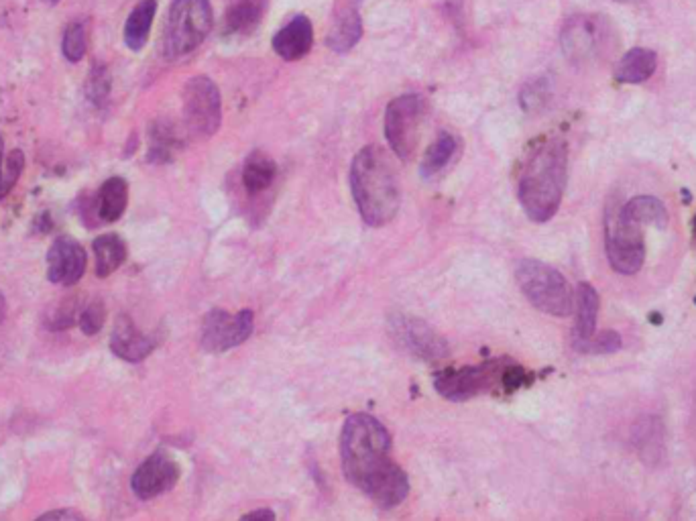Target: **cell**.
<instances>
[{"mask_svg":"<svg viewBox=\"0 0 696 521\" xmlns=\"http://www.w3.org/2000/svg\"><path fill=\"white\" fill-rule=\"evenodd\" d=\"M340 460L346 481L369 495L375 505L393 509L408 497V475L391 460V436L377 418L355 414L344 422Z\"/></svg>","mask_w":696,"mask_h":521,"instance_id":"cell-1","label":"cell"},{"mask_svg":"<svg viewBox=\"0 0 696 521\" xmlns=\"http://www.w3.org/2000/svg\"><path fill=\"white\" fill-rule=\"evenodd\" d=\"M568 173L566 143L558 137L538 143L521 167L517 196L534 222L550 220L562 202Z\"/></svg>","mask_w":696,"mask_h":521,"instance_id":"cell-2","label":"cell"},{"mask_svg":"<svg viewBox=\"0 0 696 521\" xmlns=\"http://www.w3.org/2000/svg\"><path fill=\"white\" fill-rule=\"evenodd\" d=\"M351 192L361 218L369 226L389 224L401 206L397 171L389 153L379 145H369L351 163Z\"/></svg>","mask_w":696,"mask_h":521,"instance_id":"cell-3","label":"cell"},{"mask_svg":"<svg viewBox=\"0 0 696 521\" xmlns=\"http://www.w3.org/2000/svg\"><path fill=\"white\" fill-rule=\"evenodd\" d=\"M212 23L210 0H176L163 25V55L167 60H180V57L192 53L208 37Z\"/></svg>","mask_w":696,"mask_h":521,"instance_id":"cell-4","label":"cell"},{"mask_svg":"<svg viewBox=\"0 0 696 521\" xmlns=\"http://www.w3.org/2000/svg\"><path fill=\"white\" fill-rule=\"evenodd\" d=\"M515 277L521 292L540 312L564 318L574 310L570 285L558 269L538 259H524L517 265Z\"/></svg>","mask_w":696,"mask_h":521,"instance_id":"cell-5","label":"cell"},{"mask_svg":"<svg viewBox=\"0 0 696 521\" xmlns=\"http://www.w3.org/2000/svg\"><path fill=\"white\" fill-rule=\"evenodd\" d=\"M605 249L609 263L623 275H633L646 261V241L642 224L625 216L621 208L607 212Z\"/></svg>","mask_w":696,"mask_h":521,"instance_id":"cell-6","label":"cell"},{"mask_svg":"<svg viewBox=\"0 0 696 521\" xmlns=\"http://www.w3.org/2000/svg\"><path fill=\"white\" fill-rule=\"evenodd\" d=\"M613 41L611 23L603 15H576L566 21L560 43L572 64H591L609 51Z\"/></svg>","mask_w":696,"mask_h":521,"instance_id":"cell-7","label":"cell"},{"mask_svg":"<svg viewBox=\"0 0 696 521\" xmlns=\"http://www.w3.org/2000/svg\"><path fill=\"white\" fill-rule=\"evenodd\" d=\"M424 121V98L420 94H403L389 102L385 110V137L393 153L410 161L420 145Z\"/></svg>","mask_w":696,"mask_h":521,"instance_id":"cell-8","label":"cell"},{"mask_svg":"<svg viewBox=\"0 0 696 521\" xmlns=\"http://www.w3.org/2000/svg\"><path fill=\"white\" fill-rule=\"evenodd\" d=\"M184 117L188 131L198 139H208L220 129L222 98L220 90L208 76H196L186 84Z\"/></svg>","mask_w":696,"mask_h":521,"instance_id":"cell-9","label":"cell"},{"mask_svg":"<svg viewBox=\"0 0 696 521\" xmlns=\"http://www.w3.org/2000/svg\"><path fill=\"white\" fill-rule=\"evenodd\" d=\"M505 367L507 363L503 361H487L473 367L446 369L434 377V387L450 401H467L495 389L503 381Z\"/></svg>","mask_w":696,"mask_h":521,"instance_id":"cell-10","label":"cell"},{"mask_svg":"<svg viewBox=\"0 0 696 521\" xmlns=\"http://www.w3.org/2000/svg\"><path fill=\"white\" fill-rule=\"evenodd\" d=\"M389 332L397 346L420 361L440 363L448 357L446 340L418 318L395 314L389 320Z\"/></svg>","mask_w":696,"mask_h":521,"instance_id":"cell-11","label":"cell"},{"mask_svg":"<svg viewBox=\"0 0 696 521\" xmlns=\"http://www.w3.org/2000/svg\"><path fill=\"white\" fill-rule=\"evenodd\" d=\"M255 314L241 310L239 314H228L224 310H210L202 324V349L208 353H224L243 344L253 334Z\"/></svg>","mask_w":696,"mask_h":521,"instance_id":"cell-12","label":"cell"},{"mask_svg":"<svg viewBox=\"0 0 696 521\" xmlns=\"http://www.w3.org/2000/svg\"><path fill=\"white\" fill-rule=\"evenodd\" d=\"M178 479H180L178 462L163 452H155L135 471L131 479V489L139 499L147 501L176 487Z\"/></svg>","mask_w":696,"mask_h":521,"instance_id":"cell-13","label":"cell"},{"mask_svg":"<svg viewBox=\"0 0 696 521\" xmlns=\"http://www.w3.org/2000/svg\"><path fill=\"white\" fill-rule=\"evenodd\" d=\"M86 251L70 237L57 239L47 253V279L57 285H76L86 271Z\"/></svg>","mask_w":696,"mask_h":521,"instance_id":"cell-14","label":"cell"},{"mask_svg":"<svg viewBox=\"0 0 696 521\" xmlns=\"http://www.w3.org/2000/svg\"><path fill=\"white\" fill-rule=\"evenodd\" d=\"M155 344H157L155 338L137 330V326L133 324L129 316L116 318V324L110 336V349L116 357H121L123 361H129V363H141L153 353Z\"/></svg>","mask_w":696,"mask_h":521,"instance_id":"cell-15","label":"cell"},{"mask_svg":"<svg viewBox=\"0 0 696 521\" xmlns=\"http://www.w3.org/2000/svg\"><path fill=\"white\" fill-rule=\"evenodd\" d=\"M314 43V29L306 15H298L289 21L273 37V49L285 62H298L306 57Z\"/></svg>","mask_w":696,"mask_h":521,"instance_id":"cell-16","label":"cell"},{"mask_svg":"<svg viewBox=\"0 0 696 521\" xmlns=\"http://www.w3.org/2000/svg\"><path fill=\"white\" fill-rule=\"evenodd\" d=\"M658 68V55L646 47L629 49L615 68V80L621 84H644Z\"/></svg>","mask_w":696,"mask_h":521,"instance_id":"cell-17","label":"cell"},{"mask_svg":"<svg viewBox=\"0 0 696 521\" xmlns=\"http://www.w3.org/2000/svg\"><path fill=\"white\" fill-rule=\"evenodd\" d=\"M574 304H576V326L572 334V344L576 349L578 344H583L595 336V326L599 316V294L595 292V287L589 283H580Z\"/></svg>","mask_w":696,"mask_h":521,"instance_id":"cell-18","label":"cell"},{"mask_svg":"<svg viewBox=\"0 0 696 521\" xmlns=\"http://www.w3.org/2000/svg\"><path fill=\"white\" fill-rule=\"evenodd\" d=\"M267 9V0H232L224 15L226 33L232 35H249L253 33Z\"/></svg>","mask_w":696,"mask_h":521,"instance_id":"cell-19","label":"cell"},{"mask_svg":"<svg viewBox=\"0 0 696 521\" xmlns=\"http://www.w3.org/2000/svg\"><path fill=\"white\" fill-rule=\"evenodd\" d=\"M277 176L275 161L265 155L263 151H253L247 157V163L243 167V186L249 196H257L265 192Z\"/></svg>","mask_w":696,"mask_h":521,"instance_id":"cell-20","label":"cell"},{"mask_svg":"<svg viewBox=\"0 0 696 521\" xmlns=\"http://www.w3.org/2000/svg\"><path fill=\"white\" fill-rule=\"evenodd\" d=\"M157 13V0H141V3L131 11L125 23V43L133 51H141L151 33V25Z\"/></svg>","mask_w":696,"mask_h":521,"instance_id":"cell-21","label":"cell"},{"mask_svg":"<svg viewBox=\"0 0 696 521\" xmlns=\"http://www.w3.org/2000/svg\"><path fill=\"white\" fill-rule=\"evenodd\" d=\"M129 202V186L123 178H110L104 182V186L98 192V216L102 222H116L119 220Z\"/></svg>","mask_w":696,"mask_h":521,"instance_id":"cell-22","label":"cell"},{"mask_svg":"<svg viewBox=\"0 0 696 521\" xmlns=\"http://www.w3.org/2000/svg\"><path fill=\"white\" fill-rule=\"evenodd\" d=\"M361 35H363L361 17L355 9H348L346 13H342L336 19V23L330 29V35L326 39V45L336 53H346L359 43Z\"/></svg>","mask_w":696,"mask_h":521,"instance_id":"cell-23","label":"cell"},{"mask_svg":"<svg viewBox=\"0 0 696 521\" xmlns=\"http://www.w3.org/2000/svg\"><path fill=\"white\" fill-rule=\"evenodd\" d=\"M96 257V275L108 277L119 269L127 259V245L116 235H102L92 245Z\"/></svg>","mask_w":696,"mask_h":521,"instance_id":"cell-24","label":"cell"},{"mask_svg":"<svg viewBox=\"0 0 696 521\" xmlns=\"http://www.w3.org/2000/svg\"><path fill=\"white\" fill-rule=\"evenodd\" d=\"M621 212L640 224H652L656 228H666L668 224V210L666 206L654 198V196H637L621 206Z\"/></svg>","mask_w":696,"mask_h":521,"instance_id":"cell-25","label":"cell"},{"mask_svg":"<svg viewBox=\"0 0 696 521\" xmlns=\"http://www.w3.org/2000/svg\"><path fill=\"white\" fill-rule=\"evenodd\" d=\"M180 149V137L169 123L157 121L151 127V147H149V161L153 163H167L173 159V153Z\"/></svg>","mask_w":696,"mask_h":521,"instance_id":"cell-26","label":"cell"},{"mask_svg":"<svg viewBox=\"0 0 696 521\" xmlns=\"http://www.w3.org/2000/svg\"><path fill=\"white\" fill-rule=\"evenodd\" d=\"M456 139L450 135V133H442L432 145L430 149L426 151L424 155V161H422V176L424 178H432L436 176L438 171H442L450 159L454 157L456 153Z\"/></svg>","mask_w":696,"mask_h":521,"instance_id":"cell-27","label":"cell"},{"mask_svg":"<svg viewBox=\"0 0 696 521\" xmlns=\"http://www.w3.org/2000/svg\"><path fill=\"white\" fill-rule=\"evenodd\" d=\"M88 49V35H86V27L80 21H74L66 27L64 37H62V53L70 64H78L84 60Z\"/></svg>","mask_w":696,"mask_h":521,"instance_id":"cell-28","label":"cell"},{"mask_svg":"<svg viewBox=\"0 0 696 521\" xmlns=\"http://www.w3.org/2000/svg\"><path fill=\"white\" fill-rule=\"evenodd\" d=\"M110 94V74L104 64H94L86 80V96L92 104L102 106Z\"/></svg>","mask_w":696,"mask_h":521,"instance_id":"cell-29","label":"cell"},{"mask_svg":"<svg viewBox=\"0 0 696 521\" xmlns=\"http://www.w3.org/2000/svg\"><path fill=\"white\" fill-rule=\"evenodd\" d=\"M25 167V155L21 149L11 151L5 161H3V176H0V200H3L17 184V180L21 178Z\"/></svg>","mask_w":696,"mask_h":521,"instance_id":"cell-30","label":"cell"},{"mask_svg":"<svg viewBox=\"0 0 696 521\" xmlns=\"http://www.w3.org/2000/svg\"><path fill=\"white\" fill-rule=\"evenodd\" d=\"M621 346V336L615 332H603L601 336H593L587 342L578 344L576 351L578 353H587V355H605V353H615Z\"/></svg>","mask_w":696,"mask_h":521,"instance_id":"cell-31","label":"cell"},{"mask_svg":"<svg viewBox=\"0 0 696 521\" xmlns=\"http://www.w3.org/2000/svg\"><path fill=\"white\" fill-rule=\"evenodd\" d=\"M78 322H80V328H82V332H84L86 336H94L96 332H100L102 326H104V322H106V308H104V304H102L100 300L90 302V304L80 312Z\"/></svg>","mask_w":696,"mask_h":521,"instance_id":"cell-32","label":"cell"},{"mask_svg":"<svg viewBox=\"0 0 696 521\" xmlns=\"http://www.w3.org/2000/svg\"><path fill=\"white\" fill-rule=\"evenodd\" d=\"M544 96H546V90H544L542 80L536 84H530V86H526L524 94H521V106H524L526 110H536L546 100Z\"/></svg>","mask_w":696,"mask_h":521,"instance_id":"cell-33","label":"cell"},{"mask_svg":"<svg viewBox=\"0 0 696 521\" xmlns=\"http://www.w3.org/2000/svg\"><path fill=\"white\" fill-rule=\"evenodd\" d=\"M39 519H82V515L70 509H64V511H47L39 515Z\"/></svg>","mask_w":696,"mask_h":521,"instance_id":"cell-34","label":"cell"},{"mask_svg":"<svg viewBox=\"0 0 696 521\" xmlns=\"http://www.w3.org/2000/svg\"><path fill=\"white\" fill-rule=\"evenodd\" d=\"M243 519H275V513L271 509H255V511H249L243 515Z\"/></svg>","mask_w":696,"mask_h":521,"instance_id":"cell-35","label":"cell"},{"mask_svg":"<svg viewBox=\"0 0 696 521\" xmlns=\"http://www.w3.org/2000/svg\"><path fill=\"white\" fill-rule=\"evenodd\" d=\"M5 318H7V300H5L3 292H0V324L5 322Z\"/></svg>","mask_w":696,"mask_h":521,"instance_id":"cell-36","label":"cell"},{"mask_svg":"<svg viewBox=\"0 0 696 521\" xmlns=\"http://www.w3.org/2000/svg\"><path fill=\"white\" fill-rule=\"evenodd\" d=\"M5 143H3V137H0V176H3V161H5Z\"/></svg>","mask_w":696,"mask_h":521,"instance_id":"cell-37","label":"cell"},{"mask_svg":"<svg viewBox=\"0 0 696 521\" xmlns=\"http://www.w3.org/2000/svg\"><path fill=\"white\" fill-rule=\"evenodd\" d=\"M43 3H47V5H57V3H60V0H43Z\"/></svg>","mask_w":696,"mask_h":521,"instance_id":"cell-38","label":"cell"},{"mask_svg":"<svg viewBox=\"0 0 696 521\" xmlns=\"http://www.w3.org/2000/svg\"><path fill=\"white\" fill-rule=\"evenodd\" d=\"M619 3H637V0H619Z\"/></svg>","mask_w":696,"mask_h":521,"instance_id":"cell-39","label":"cell"},{"mask_svg":"<svg viewBox=\"0 0 696 521\" xmlns=\"http://www.w3.org/2000/svg\"><path fill=\"white\" fill-rule=\"evenodd\" d=\"M694 239H696V218H694Z\"/></svg>","mask_w":696,"mask_h":521,"instance_id":"cell-40","label":"cell"}]
</instances>
